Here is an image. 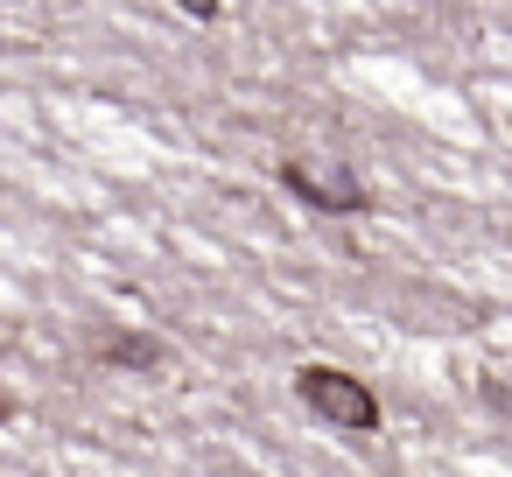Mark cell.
Here are the masks:
<instances>
[{
  "instance_id": "6da1fadb",
  "label": "cell",
  "mask_w": 512,
  "mask_h": 477,
  "mask_svg": "<svg viewBox=\"0 0 512 477\" xmlns=\"http://www.w3.org/2000/svg\"><path fill=\"white\" fill-rule=\"evenodd\" d=\"M295 393H302V407H309L323 428H351V435H372V428H379L372 386L351 379V372H337V365H302V372H295Z\"/></svg>"
},
{
  "instance_id": "7a4b0ae2",
  "label": "cell",
  "mask_w": 512,
  "mask_h": 477,
  "mask_svg": "<svg viewBox=\"0 0 512 477\" xmlns=\"http://www.w3.org/2000/svg\"><path fill=\"white\" fill-rule=\"evenodd\" d=\"M281 183H288L302 204H316V211H365V190H358V176H344V169H323V162H309V155L281 162Z\"/></svg>"
},
{
  "instance_id": "3957f363",
  "label": "cell",
  "mask_w": 512,
  "mask_h": 477,
  "mask_svg": "<svg viewBox=\"0 0 512 477\" xmlns=\"http://www.w3.org/2000/svg\"><path fill=\"white\" fill-rule=\"evenodd\" d=\"M99 358H113V365H162V344L155 337H106Z\"/></svg>"
},
{
  "instance_id": "277c9868",
  "label": "cell",
  "mask_w": 512,
  "mask_h": 477,
  "mask_svg": "<svg viewBox=\"0 0 512 477\" xmlns=\"http://www.w3.org/2000/svg\"><path fill=\"white\" fill-rule=\"evenodd\" d=\"M218 8H225V0H183V15H197V22H211Z\"/></svg>"
},
{
  "instance_id": "5b68a950",
  "label": "cell",
  "mask_w": 512,
  "mask_h": 477,
  "mask_svg": "<svg viewBox=\"0 0 512 477\" xmlns=\"http://www.w3.org/2000/svg\"><path fill=\"white\" fill-rule=\"evenodd\" d=\"M8 414H15V393H8V386H0V421H8Z\"/></svg>"
}]
</instances>
